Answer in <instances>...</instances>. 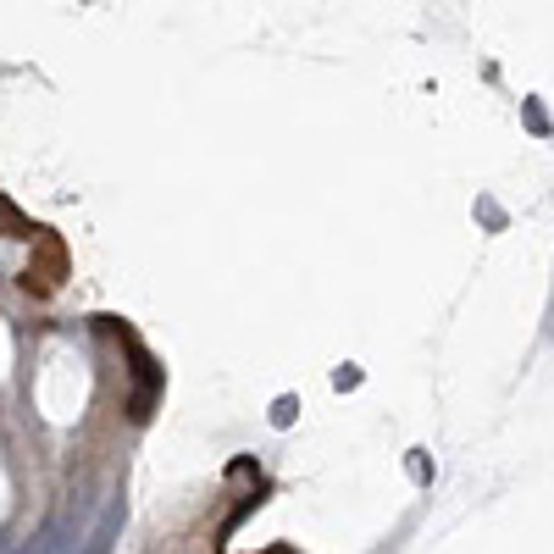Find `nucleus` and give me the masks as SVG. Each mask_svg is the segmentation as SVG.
Wrapping results in <instances>:
<instances>
[{"mask_svg": "<svg viewBox=\"0 0 554 554\" xmlns=\"http://www.w3.org/2000/svg\"><path fill=\"white\" fill-rule=\"evenodd\" d=\"M117 532H122V499H111V505L100 510L95 532H89V538H84V549H78V554H111V543H117Z\"/></svg>", "mask_w": 554, "mask_h": 554, "instance_id": "f257e3e1", "label": "nucleus"}]
</instances>
